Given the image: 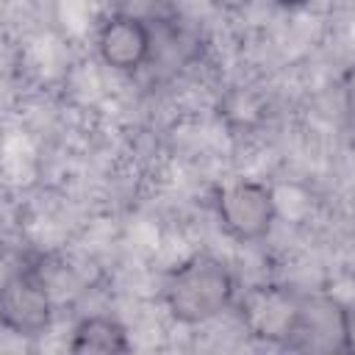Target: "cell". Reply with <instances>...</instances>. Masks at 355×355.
<instances>
[{"instance_id": "4", "label": "cell", "mask_w": 355, "mask_h": 355, "mask_svg": "<svg viewBox=\"0 0 355 355\" xmlns=\"http://www.w3.org/2000/svg\"><path fill=\"white\" fill-rule=\"evenodd\" d=\"M155 50V33L139 14L116 11L97 28V55L105 67L122 75H133L150 64Z\"/></svg>"}, {"instance_id": "7", "label": "cell", "mask_w": 355, "mask_h": 355, "mask_svg": "<svg viewBox=\"0 0 355 355\" xmlns=\"http://www.w3.org/2000/svg\"><path fill=\"white\" fill-rule=\"evenodd\" d=\"M128 349H130L128 330L114 316L92 313V316H83L72 327L69 352H75V355H116V352H128Z\"/></svg>"}, {"instance_id": "8", "label": "cell", "mask_w": 355, "mask_h": 355, "mask_svg": "<svg viewBox=\"0 0 355 355\" xmlns=\"http://www.w3.org/2000/svg\"><path fill=\"white\" fill-rule=\"evenodd\" d=\"M341 100L349 122L355 125V61L341 72Z\"/></svg>"}, {"instance_id": "3", "label": "cell", "mask_w": 355, "mask_h": 355, "mask_svg": "<svg viewBox=\"0 0 355 355\" xmlns=\"http://www.w3.org/2000/svg\"><path fill=\"white\" fill-rule=\"evenodd\" d=\"M214 205H216L222 230L241 244L263 241L277 222L275 191L261 180L239 178V180L222 186L216 191Z\"/></svg>"}, {"instance_id": "1", "label": "cell", "mask_w": 355, "mask_h": 355, "mask_svg": "<svg viewBox=\"0 0 355 355\" xmlns=\"http://www.w3.org/2000/svg\"><path fill=\"white\" fill-rule=\"evenodd\" d=\"M161 300L178 324H205L233 308L236 277L225 261L197 252L164 277Z\"/></svg>"}, {"instance_id": "5", "label": "cell", "mask_w": 355, "mask_h": 355, "mask_svg": "<svg viewBox=\"0 0 355 355\" xmlns=\"http://www.w3.org/2000/svg\"><path fill=\"white\" fill-rule=\"evenodd\" d=\"M297 305H300V291L283 286H258L244 294L239 311L250 336L286 347L297 319Z\"/></svg>"}, {"instance_id": "2", "label": "cell", "mask_w": 355, "mask_h": 355, "mask_svg": "<svg viewBox=\"0 0 355 355\" xmlns=\"http://www.w3.org/2000/svg\"><path fill=\"white\" fill-rule=\"evenodd\" d=\"M352 311L327 294H300L297 319L286 349L294 352H347L352 349Z\"/></svg>"}, {"instance_id": "9", "label": "cell", "mask_w": 355, "mask_h": 355, "mask_svg": "<svg viewBox=\"0 0 355 355\" xmlns=\"http://www.w3.org/2000/svg\"><path fill=\"white\" fill-rule=\"evenodd\" d=\"M272 3H277L283 8H300V6H308L311 0H272Z\"/></svg>"}, {"instance_id": "6", "label": "cell", "mask_w": 355, "mask_h": 355, "mask_svg": "<svg viewBox=\"0 0 355 355\" xmlns=\"http://www.w3.org/2000/svg\"><path fill=\"white\" fill-rule=\"evenodd\" d=\"M0 316L17 336H39L50 324V297L44 283L31 272H14L0 297Z\"/></svg>"}]
</instances>
